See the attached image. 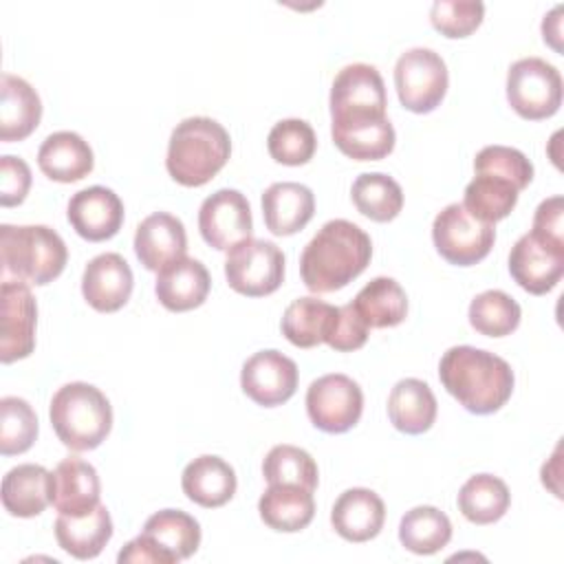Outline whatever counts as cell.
<instances>
[{
    "instance_id": "6da1fadb",
    "label": "cell",
    "mask_w": 564,
    "mask_h": 564,
    "mask_svg": "<svg viewBox=\"0 0 564 564\" xmlns=\"http://www.w3.org/2000/svg\"><path fill=\"white\" fill-rule=\"evenodd\" d=\"M370 256V236L359 225L344 218L328 220L300 256L302 282L313 293L339 291L368 267Z\"/></svg>"
},
{
    "instance_id": "7a4b0ae2",
    "label": "cell",
    "mask_w": 564,
    "mask_h": 564,
    "mask_svg": "<svg viewBox=\"0 0 564 564\" xmlns=\"http://www.w3.org/2000/svg\"><path fill=\"white\" fill-rule=\"evenodd\" d=\"M443 388L471 414L498 412L513 392L511 366L476 346H452L438 364Z\"/></svg>"
},
{
    "instance_id": "3957f363",
    "label": "cell",
    "mask_w": 564,
    "mask_h": 564,
    "mask_svg": "<svg viewBox=\"0 0 564 564\" xmlns=\"http://www.w3.org/2000/svg\"><path fill=\"white\" fill-rule=\"evenodd\" d=\"M229 154V132L216 119L187 117L170 134L165 167L176 183L200 187L225 167Z\"/></svg>"
},
{
    "instance_id": "277c9868",
    "label": "cell",
    "mask_w": 564,
    "mask_h": 564,
    "mask_svg": "<svg viewBox=\"0 0 564 564\" xmlns=\"http://www.w3.org/2000/svg\"><path fill=\"white\" fill-rule=\"evenodd\" d=\"M0 258L2 282L42 286L64 271L68 249L62 236L46 225H2Z\"/></svg>"
},
{
    "instance_id": "5b68a950",
    "label": "cell",
    "mask_w": 564,
    "mask_h": 564,
    "mask_svg": "<svg viewBox=\"0 0 564 564\" xmlns=\"http://www.w3.org/2000/svg\"><path fill=\"white\" fill-rule=\"evenodd\" d=\"M48 416L57 438L73 452L99 447L112 427L108 397L86 381L64 383L51 399Z\"/></svg>"
},
{
    "instance_id": "8992f818",
    "label": "cell",
    "mask_w": 564,
    "mask_h": 564,
    "mask_svg": "<svg viewBox=\"0 0 564 564\" xmlns=\"http://www.w3.org/2000/svg\"><path fill=\"white\" fill-rule=\"evenodd\" d=\"M386 106V86L375 66L364 62L344 66L330 86V134L339 137L388 121Z\"/></svg>"
},
{
    "instance_id": "52a82bcc",
    "label": "cell",
    "mask_w": 564,
    "mask_h": 564,
    "mask_svg": "<svg viewBox=\"0 0 564 564\" xmlns=\"http://www.w3.org/2000/svg\"><path fill=\"white\" fill-rule=\"evenodd\" d=\"M509 106L529 121L553 117L562 106L560 70L542 57H522L507 73Z\"/></svg>"
},
{
    "instance_id": "ba28073f",
    "label": "cell",
    "mask_w": 564,
    "mask_h": 564,
    "mask_svg": "<svg viewBox=\"0 0 564 564\" xmlns=\"http://www.w3.org/2000/svg\"><path fill=\"white\" fill-rule=\"evenodd\" d=\"M447 66L425 46L408 48L394 64V88L403 108L416 115L432 112L447 93Z\"/></svg>"
},
{
    "instance_id": "9c48e42d",
    "label": "cell",
    "mask_w": 564,
    "mask_h": 564,
    "mask_svg": "<svg viewBox=\"0 0 564 564\" xmlns=\"http://www.w3.org/2000/svg\"><path fill=\"white\" fill-rule=\"evenodd\" d=\"M225 278L229 286L247 297H262L284 280V253L264 238H247L229 249L225 260Z\"/></svg>"
},
{
    "instance_id": "30bf717a",
    "label": "cell",
    "mask_w": 564,
    "mask_h": 564,
    "mask_svg": "<svg viewBox=\"0 0 564 564\" xmlns=\"http://www.w3.org/2000/svg\"><path fill=\"white\" fill-rule=\"evenodd\" d=\"M432 240L436 251L449 264L469 267L491 251L496 229L494 225L474 218L463 203H449L432 223Z\"/></svg>"
},
{
    "instance_id": "8fae6325",
    "label": "cell",
    "mask_w": 564,
    "mask_h": 564,
    "mask_svg": "<svg viewBox=\"0 0 564 564\" xmlns=\"http://www.w3.org/2000/svg\"><path fill=\"white\" fill-rule=\"evenodd\" d=\"M306 412L311 423L322 432H348L361 419L364 392L348 375H324L306 390Z\"/></svg>"
},
{
    "instance_id": "7c38bea8",
    "label": "cell",
    "mask_w": 564,
    "mask_h": 564,
    "mask_svg": "<svg viewBox=\"0 0 564 564\" xmlns=\"http://www.w3.org/2000/svg\"><path fill=\"white\" fill-rule=\"evenodd\" d=\"M198 229L203 240L218 251H229L251 238L253 223L247 196L231 187L209 194L198 209Z\"/></svg>"
},
{
    "instance_id": "4fadbf2b",
    "label": "cell",
    "mask_w": 564,
    "mask_h": 564,
    "mask_svg": "<svg viewBox=\"0 0 564 564\" xmlns=\"http://www.w3.org/2000/svg\"><path fill=\"white\" fill-rule=\"evenodd\" d=\"M297 379L295 361L273 348L253 352L240 370L242 392L264 408L286 403L297 390Z\"/></svg>"
},
{
    "instance_id": "5bb4252c",
    "label": "cell",
    "mask_w": 564,
    "mask_h": 564,
    "mask_svg": "<svg viewBox=\"0 0 564 564\" xmlns=\"http://www.w3.org/2000/svg\"><path fill=\"white\" fill-rule=\"evenodd\" d=\"M509 273L524 291L549 293L564 273V245L542 240L533 231L520 236L509 253Z\"/></svg>"
},
{
    "instance_id": "9a60e30c",
    "label": "cell",
    "mask_w": 564,
    "mask_h": 564,
    "mask_svg": "<svg viewBox=\"0 0 564 564\" xmlns=\"http://www.w3.org/2000/svg\"><path fill=\"white\" fill-rule=\"evenodd\" d=\"M2 330H0V359L11 364L24 359L35 348L37 304L24 282H2Z\"/></svg>"
},
{
    "instance_id": "2e32d148",
    "label": "cell",
    "mask_w": 564,
    "mask_h": 564,
    "mask_svg": "<svg viewBox=\"0 0 564 564\" xmlns=\"http://www.w3.org/2000/svg\"><path fill=\"white\" fill-rule=\"evenodd\" d=\"M70 227L90 242H101L112 238L123 223L121 198L104 185H93L79 189L70 196L66 209Z\"/></svg>"
},
{
    "instance_id": "e0dca14e",
    "label": "cell",
    "mask_w": 564,
    "mask_h": 564,
    "mask_svg": "<svg viewBox=\"0 0 564 564\" xmlns=\"http://www.w3.org/2000/svg\"><path fill=\"white\" fill-rule=\"evenodd\" d=\"M132 286V269L119 253L95 256L82 275L84 300L99 313L119 311L130 300Z\"/></svg>"
},
{
    "instance_id": "ac0fdd59",
    "label": "cell",
    "mask_w": 564,
    "mask_h": 564,
    "mask_svg": "<svg viewBox=\"0 0 564 564\" xmlns=\"http://www.w3.org/2000/svg\"><path fill=\"white\" fill-rule=\"evenodd\" d=\"M187 251V234L181 218L170 212L145 216L134 231V253L148 271H161Z\"/></svg>"
},
{
    "instance_id": "d6986e66",
    "label": "cell",
    "mask_w": 564,
    "mask_h": 564,
    "mask_svg": "<svg viewBox=\"0 0 564 564\" xmlns=\"http://www.w3.org/2000/svg\"><path fill=\"white\" fill-rule=\"evenodd\" d=\"M99 476L97 469L77 458L68 456L57 463L51 478V505L66 516H84L99 505Z\"/></svg>"
},
{
    "instance_id": "ffe728a7",
    "label": "cell",
    "mask_w": 564,
    "mask_h": 564,
    "mask_svg": "<svg viewBox=\"0 0 564 564\" xmlns=\"http://www.w3.org/2000/svg\"><path fill=\"white\" fill-rule=\"evenodd\" d=\"M209 286L212 278L205 264L196 258L183 256L159 271L154 293L167 311L183 313L200 306L209 293Z\"/></svg>"
},
{
    "instance_id": "44dd1931",
    "label": "cell",
    "mask_w": 564,
    "mask_h": 564,
    "mask_svg": "<svg viewBox=\"0 0 564 564\" xmlns=\"http://www.w3.org/2000/svg\"><path fill=\"white\" fill-rule=\"evenodd\" d=\"M386 520V505L372 489H346L333 505L330 524L348 542H368L379 535Z\"/></svg>"
},
{
    "instance_id": "7402d4cb",
    "label": "cell",
    "mask_w": 564,
    "mask_h": 564,
    "mask_svg": "<svg viewBox=\"0 0 564 564\" xmlns=\"http://www.w3.org/2000/svg\"><path fill=\"white\" fill-rule=\"evenodd\" d=\"M315 214L313 192L293 181L273 183L262 194V216L264 225L275 236L297 234L308 225Z\"/></svg>"
},
{
    "instance_id": "603a6c76",
    "label": "cell",
    "mask_w": 564,
    "mask_h": 564,
    "mask_svg": "<svg viewBox=\"0 0 564 564\" xmlns=\"http://www.w3.org/2000/svg\"><path fill=\"white\" fill-rule=\"evenodd\" d=\"M37 165L51 181L75 183L93 172L95 156L84 137L73 130H59L42 141L37 150Z\"/></svg>"
},
{
    "instance_id": "cb8c5ba5",
    "label": "cell",
    "mask_w": 564,
    "mask_h": 564,
    "mask_svg": "<svg viewBox=\"0 0 564 564\" xmlns=\"http://www.w3.org/2000/svg\"><path fill=\"white\" fill-rule=\"evenodd\" d=\"M181 487L192 502L214 509L234 498L238 480L234 467L227 460L214 454H203L185 465Z\"/></svg>"
},
{
    "instance_id": "d4e9b609",
    "label": "cell",
    "mask_w": 564,
    "mask_h": 564,
    "mask_svg": "<svg viewBox=\"0 0 564 564\" xmlns=\"http://www.w3.org/2000/svg\"><path fill=\"white\" fill-rule=\"evenodd\" d=\"M141 535L161 551L165 564H176L198 551L200 524L181 509H163L145 520Z\"/></svg>"
},
{
    "instance_id": "484cf974",
    "label": "cell",
    "mask_w": 564,
    "mask_h": 564,
    "mask_svg": "<svg viewBox=\"0 0 564 564\" xmlns=\"http://www.w3.org/2000/svg\"><path fill=\"white\" fill-rule=\"evenodd\" d=\"M0 95V139L7 143L26 139L42 119L40 95L26 79L11 73H2Z\"/></svg>"
},
{
    "instance_id": "4316f807",
    "label": "cell",
    "mask_w": 564,
    "mask_h": 564,
    "mask_svg": "<svg viewBox=\"0 0 564 564\" xmlns=\"http://www.w3.org/2000/svg\"><path fill=\"white\" fill-rule=\"evenodd\" d=\"M112 538V520L108 509L99 502L84 516L59 513L55 520V540L68 555L77 560L97 557Z\"/></svg>"
},
{
    "instance_id": "83f0119b",
    "label": "cell",
    "mask_w": 564,
    "mask_h": 564,
    "mask_svg": "<svg viewBox=\"0 0 564 564\" xmlns=\"http://www.w3.org/2000/svg\"><path fill=\"white\" fill-rule=\"evenodd\" d=\"M51 478L53 471L35 463L11 467L2 478L4 509L18 518L40 516L51 502Z\"/></svg>"
},
{
    "instance_id": "f1b7e54d",
    "label": "cell",
    "mask_w": 564,
    "mask_h": 564,
    "mask_svg": "<svg viewBox=\"0 0 564 564\" xmlns=\"http://www.w3.org/2000/svg\"><path fill=\"white\" fill-rule=\"evenodd\" d=\"M390 423L403 434H423L436 419V397L432 388L414 377L401 379L388 394Z\"/></svg>"
},
{
    "instance_id": "f546056e",
    "label": "cell",
    "mask_w": 564,
    "mask_h": 564,
    "mask_svg": "<svg viewBox=\"0 0 564 564\" xmlns=\"http://www.w3.org/2000/svg\"><path fill=\"white\" fill-rule=\"evenodd\" d=\"M258 511L262 522L273 531H302L315 516L313 491L295 485H269L258 500Z\"/></svg>"
},
{
    "instance_id": "4dcf8cb0",
    "label": "cell",
    "mask_w": 564,
    "mask_h": 564,
    "mask_svg": "<svg viewBox=\"0 0 564 564\" xmlns=\"http://www.w3.org/2000/svg\"><path fill=\"white\" fill-rule=\"evenodd\" d=\"M352 306L368 328H390L405 319L408 295L394 278L379 275L355 295Z\"/></svg>"
},
{
    "instance_id": "1f68e13d",
    "label": "cell",
    "mask_w": 564,
    "mask_h": 564,
    "mask_svg": "<svg viewBox=\"0 0 564 564\" xmlns=\"http://www.w3.org/2000/svg\"><path fill=\"white\" fill-rule=\"evenodd\" d=\"M520 189L496 174L476 172V176L465 187L463 207L482 223H498L511 214L518 203Z\"/></svg>"
},
{
    "instance_id": "d6a6232c",
    "label": "cell",
    "mask_w": 564,
    "mask_h": 564,
    "mask_svg": "<svg viewBox=\"0 0 564 564\" xmlns=\"http://www.w3.org/2000/svg\"><path fill=\"white\" fill-rule=\"evenodd\" d=\"M337 306L317 297L293 300L282 315V333L297 348H313L326 339Z\"/></svg>"
},
{
    "instance_id": "836d02e7",
    "label": "cell",
    "mask_w": 564,
    "mask_h": 564,
    "mask_svg": "<svg viewBox=\"0 0 564 564\" xmlns=\"http://www.w3.org/2000/svg\"><path fill=\"white\" fill-rule=\"evenodd\" d=\"M509 505V487L494 474H476L458 491V509L474 524L498 522Z\"/></svg>"
},
{
    "instance_id": "e575fe53",
    "label": "cell",
    "mask_w": 564,
    "mask_h": 564,
    "mask_svg": "<svg viewBox=\"0 0 564 564\" xmlns=\"http://www.w3.org/2000/svg\"><path fill=\"white\" fill-rule=\"evenodd\" d=\"M449 540L452 522L441 509L432 505L414 507L401 518L399 542L416 555L438 553L443 546H447Z\"/></svg>"
},
{
    "instance_id": "d590c367",
    "label": "cell",
    "mask_w": 564,
    "mask_h": 564,
    "mask_svg": "<svg viewBox=\"0 0 564 564\" xmlns=\"http://www.w3.org/2000/svg\"><path fill=\"white\" fill-rule=\"evenodd\" d=\"M350 196L357 212L375 223H388L397 218L403 207L401 185L383 172L359 174L350 187Z\"/></svg>"
},
{
    "instance_id": "8d00e7d4",
    "label": "cell",
    "mask_w": 564,
    "mask_h": 564,
    "mask_svg": "<svg viewBox=\"0 0 564 564\" xmlns=\"http://www.w3.org/2000/svg\"><path fill=\"white\" fill-rule=\"evenodd\" d=\"M520 304L500 289L482 291L469 304L471 328L487 337H505L513 333L520 324Z\"/></svg>"
},
{
    "instance_id": "74e56055",
    "label": "cell",
    "mask_w": 564,
    "mask_h": 564,
    "mask_svg": "<svg viewBox=\"0 0 564 564\" xmlns=\"http://www.w3.org/2000/svg\"><path fill=\"white\" fill-rule=\"evenodd\" d=\"M262 476L267 485H295L315 491L319 474L313 456L295 445H275L269 449L262 463Z\"/></svg>"
},
{
    "instance_id": "f35d334b",
    "label": "cell",
    "mask_w": 564,
    "mask_h": 564,
    "mask_svg": "<svg viewBox=\"0 0 564 564\" xmlns=\"http://www.w3.org/2000/svg\"><path fill=\"white\" fill-rule=\"evenodd\" d=\"M267 148L271 159L282 165H304L313 159L317 139L304 119H282L271 128Z\"/></svg>"
},
{
    "instance_id": "ab89813d",
    "label": "cell",
    "mask_w": 564,
    "mask_h": 564,
    "mask_svg": "<svg viewBox=\"0 0 564 564\" xmlns=\"http://www.w3.org/2000/svg\"><path fill=\"white\" fill-rule=\"evenodd\" d=\"M37 436V416L20 397L0 399V452L13 456L26 452Z\"/></svg>"
},
{
    "instance_id": "60d3db41",
    "label": "cell",
    "mask_w": 564,
    "mask_h": 564,
    "mask_svg": "<svg viewBox=\"0 0 564 564\" xmlns=\"http://www.w3.org/2000/svg\"><path fill=\"white\" fill-rule=\"evenodd\" d=\"M474 172L496 174L511 181L520 192L533 178V163L516 148L509 145H485L474 159Z\"/></svg>"
},
{
    "instance_id": "b9f144b4",
    "label": "cell",
    "mask_w": 564,
    "mask_h": 564,
    "mask_svg": "<svg viewBox=\"0 0 564 564\" xmlns=\"http://www.w3.org/2000/svg\"><path fill=\"white\" fill-rule=\"evenodd\" d=\"M485 4L478 0H436L430 7V22L445 37H467L482 22Z\"/></svg>"
},
{
    "instance_id": "7bdbcfd3",
    "label": "cell",
    "mask_w": 564,
    "mask_h": 564,
    "mask_svg": "<svg viewBox=\"0 0 564 564\" xmlns=\"http://www.w3.org/2000/svg\"><path fill=\"white\" fill-rule=\"evenodd\" d=\"M368 330H370L368 324L361 319V315L355 311V306L350 302V304L337 306V313L330 322L324 344H328L333 350L350 352L366 344Z\"/></svg>"
},
{
    "instance_id": "ee69618b",
    "label": "cell",
    "mask_w": 564,
    "mask_h": 564,
    "mask_svg": "<svg viewBox=\"0 0 564 564\" xmlns=\"http://www.w3.org/2000/svg\"><path fill=\"white\" fill-rule=\"evenodd\" d=\"M31 187V170L29 165L13 154H4L0 159V203L2 207L20 205Z\"/></svg>"
},
{
    "instance_id": "f6af8a7d",
    "label": "cell",
    "mask_w": 564,
    "mask_h": 564,
    "mask_svg": "<svg viewBox=\"0 0 564 564\" xmlns=\"http://www.w3.org/2000/svg\"><path fill=\"white\" fill-rule=\"evenodd\" d=\"M531 231L535 236H540L542 240L564 245V200H562V196H551L538 205Z\"/></svg>"
}]
</instances>
